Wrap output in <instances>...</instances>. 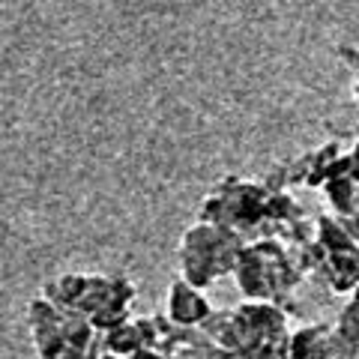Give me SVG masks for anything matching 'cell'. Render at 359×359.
Masks as SVG:
<instances>
[{
    "label": "cell",
    "instance_id": "6da1fadb",
    "mask_svg": "<svg viewBox=\"0 0 359 359\" xmlns=\"http://www.w3.org/2000/svg\"><path fill=\"white\" fill-rule=\"evenodd\" d=\"M243 249L245 245L237 231L198 222L183 233V243H180V273L186 282L207 287L237 269Z\"/></svg>",
    "mask_w": 359,
    "mask_h": 359
},
{
    "label": "cell",
    "instance_id": "7a4b0ae2",
    "mask_svg": "<svg viewBox=\"0 0 359 359\" xmlns=\"http://www.w3.org/2000/svg\"><path fill=\"white\" fill-rule=\"evenodd\" d=\"M212 314L210 302L204 297V287H198L186 278H177L168 287V318L180 327H201Z\"/></svg>",
    "mask_w": 359,
    "mask_h": 359
},
{
    "label": "cell",
    "instance_id": "3957f363",
    "mask_svg": "<svg viewBox=\"0 0 359 359\" xmlns=\"http://www.w3.org/2000/svg\"><path fill=\"white\" fill-rule=\"evenodd\" d=\"M332 353H335L332 330H327L323 323L302 327L285 344V359H332Z\"/></svg>",
    "mask_w": 359,
    "mask_h": 359
},
{
    "label": "cell",
    "instance_id": "277c9868",
    "mask_svg": "<svg viewBox=\"0 0 359 359\" xmlns=\"http://www.w3.org/2000/svg\"><path fill=\"white\" fill-rule=\"evenodd\" d=\"M105 339V353H114V356H132L138 347H144V335L138 320H123L117 323L114 330L102 332Z\"/></svg>",
    "mask_w": 359,
    "mask_h": 359
},
{
    "label": "cell",
    "instance_id": "5b68a950",
    "mask_svg": "<svg viewBox=\"0 0 359 359\" xmlns=\"http://www.w3.org/2000/svg\"><path fill=\"white\" fill-rule=\"evenodd\" d=\"M332 344H335V351H341V347H351L353 353L359 351V297H353L347 302V309L341 311L339 327L332 332Z\"/></svg>",
    "mask_w": 359,
    "mask_h": 359
},
{
    "label": "cell",
    "instance_id": "8992f818",
    "mask_svg": "<svg viewBox=\"0 0 359 359\" xmlns=\"http://www.w3.org/2000/svg\"><path fill=\"white\" fill-rule=\"evenodd\" d=\"M123 320H129V306H120V302H111V306H105V309H99V311L90 314V323H93L96 332L114 330L117 323H123Z\"/></svg>",
    "mask_w": 359,
    "mask_h": 359
},
{
    "label": "cell",
    "instance_id": "52a82bcc",
    "mask_svg": "<svg viewBox=\"0 0 359 359\" xmlns=\"http://www.w3.org/2000/svg\"><path fill=\"white\" fill-rule=\"evenodd\" d=\"M87 351H81V347H72V344H54V347H48V351H42V353H36L39 359H87L84 356Z\"/></svg>",
    "mask_w": 359,
    "mask_h": 359
},
{
    "label": "cell",
    "instance_id": "ba28073f",
    "mask_svg": "<svg viewBox=\"0 0 359 359\" xmlns=\"http://www.w3.org/2000/svg\"><path fill=\"white\" fill-rule=\"evenodd\" d=\"M353 96H356V102H359V78H356V87H353Z\"/></svg>",
    "mask_w": 359,
    "mask_h": 359
}]
</instances>
